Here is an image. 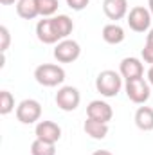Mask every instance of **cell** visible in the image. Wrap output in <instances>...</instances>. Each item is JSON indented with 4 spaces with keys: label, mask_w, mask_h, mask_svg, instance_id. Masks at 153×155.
Here are the masks:
<instances>
[{
    "label": "cell",
    "mask_w": 153,
    "mask_h": 155,
    "mask_svg": "<svg viewBox=\"0 0 153 155\" xmlns=\"http://www.w3.org/2000/svg\"><path fill=\"white\" fill-rule=\"evenodd\" d=\"M34 134H36V139H41L45 143L56 144L60 141V137H61V128L54 121H40L36 124Z\"/></svg>",
    "instance_id": "9"
},
{
    "label": "cell",
    "mask_w": 153,
    "mask_h": 155,
    "mask_svg": "<svg viewBox=\"0 0 153 155\" xmlns=\"http://www.w3.org/2000/svg\"><path fill=\"white\" fill-rule=\"evenodd\" d=\"M36 36L41 43H47V45H52V43H58L60 38L54 31V25H52V16L50 18H43L36 24Z\"/></svg>",
    "instance_id": "11"
},
{
    "label": "cell",
    "mask_w": 153,
    "mask_h": 155,
    "mask_svg": "<svg viewBox=\"0 0 153 155\" xmlns=\"http://www.w3.org/2000/svg\"><path fill=\"white\" fill-rule=\"evenodd\" d=\"M16 13L24 20H33L40 15L38 2L36 0H18L16 2Z\"/></svg>",
    "instance_id": "17"
},
{
    "label": "cell",
    "mask_w": 153,
    "mask_h": 155,
    "mask_svg": "<svg viewBox=\"0 0 153 155\" xmlns=\"http://www.w3.org/2000/svg\"><path fill=\"white\" fill-rule=\"evenodd\" d=\"M96 88L105 97H115L122 88V76L115 71H103L96 78Z\"/></svg>",
    "instance_id": "1"
},
{
    "label": "cell",
    "mask_w": 153,
    "mask_h": 155,
    "mask_svg": "<svg viewBox=\"0 0 153 155\" xmlns=\"http://www.w3.org/2000/svg\"><path fill=\"white\" fill-rule=\"evenodd\" d=\"M15 110V97L9 90H2L0 92V114L7 116L9 112Z\"/></svg>",
    "instance_id": "19"
},
{
    "label": "cell",
    "mask_w": 153,
    "mask_h": 155,
    "mask_svg": "<svg viewBox=\"0 0 153 155\" xmlns=\"http://www.w3.org/2000/svg\"><path fill=\"white\" fill-rule=\"evenodd\" d=\"M41 117V105L36 99H24L16 107V119L22 124H33Z\"/></svg>",
    "instance_id": "5"
},
{
    "label": "cell",
    "mask_w": 153,
    "mask_h": 155,
    "mask_svg": "<svg viewBox=\"0 0 153 155\" xmlns=\"http://www.w3.org/2000/svg\"><path fill=\"white\" fill-rule=\"evenodd\" d=\"M119 74L124 78L126 81L137 79V78H142L144 67H142V63H141L139 58L130 56V58H124V60L121 61V65H119Z\"/></svg>",
    "instance_id": "10"
},
{
    "label": "cell",
    "mask_w": 153,
    "mask_h": 155,
    "mask_svg": "<svg viewBox=\"0 0 153 155\" xmlns=\"http://www.w3.org/2000/svg\"><path fill=\"white\" fill-rule=\"evenodd\" d=\"M103 40L106 41V43H110V45H117V43H121V41H124V29L119 25V24H106L105 27H103Z\"/></svg>",
    "instance_id": "16"
},
{
    "label": "cell",
    "mask_w": 153,
    "mask_h": 155,
    "mask_svg": "<svg viewBox=\"0 0 153 155\" xmlns=\"http://www.w3.org/2000/svg\"><path fill=\"white\" fill-rule=\"evenodd\" d=\"M86 117H88V119H94V121L108 123V121H112V117H114V110H112V107H110L106 101L94 99V101H90L88 107H86Z\"/></svg>",
    "instance_id": "8"
},
{
    "label": "cell",
    "mask_w": 153,
    "mask_h": 155,
    "mask_svg": "<svg viewBox=\"0 0 153 155\" xmlns=\"http://www.w3.org/2000/svg\"><path fill=\"white\" fill-rule=\"evenodd\" d=\"M148 9H150V13L153 16V0H148Z\"/></svg>",
    "instance_id": "28"
},
{
    "label": "cell",
    "mask_w": 153,
    "mask_h": 155,
    "mask_svg": "<svg viewBox=\"0 0 153 155\" xmlns=\"http://www.w3.org/2000/svg\"><path fill=\"white\" fill-rule=\"evenodd\" d=\"M52 25H54V31H56L60 41L65 40V38H69V35L74 31V22H72L70 16H67V15L52 16Z\"/></svg>",
    "instance_id": "13"
},
{
    "label": "cell",
    "mask_w": 153,
    "mask_h": 155,
    "mask_svg": "<svg viewBox=\"0 0 153 155\" xmlns=\"http://www.w3.org/2000/svg\"><path fill=\"white\" fill-rule=\"evenodd\" d=\"M36 2H38L40 15H41L43 18H50V16L58 11V5H60L58 0H36Z\"/></svg>",
    "instance_id": "20"
},
{
    "label": "cell",
    "mask_w": 153,
    "mask_h": 155,
    "mask_svg": "<svg viewBox=\"0 0 153 155\" xmlns=\"http://www.w3.org/2000/svg\"><path fill=\"white\" fill-rule=\"evenodd\" d=\"M15 2H18V0H0L2 5H11V4H15Z\"/></svg>",
    "instance_id": "27"
},
{
    "label": "cell",
    "mask_w": 153,
    "mask_h": 155,
    "mask_svg": "<svg viewBox=\"0 0 153 155\" xmlns=\"http://www.w3.org/2000/svg\"><path fill=\"white\" fill-rule=\"evenodd\" d=\"M151 18L153 16H151V13H150V9L144 7V5H135L126 15V22H128L130 29L135 31V33H146V31H150Z\"/></svg>",
    "instance_id": "3"
},
{
    "label": "cell",
    "mask_w": 153,
    "mask_h": 155,
    "mask_svg": "<svg viewBox=\"0 0 153 155\" xmlns=\"http://www.w3.org/2000/svg\"><path fill=\"white\" fill-rule=\"evenodd\" d=\"M135 124L142 132L153 130V108L151 107H139L135 112Z\"/></svg>",
    "instance_id": "15"
},
{
    "label": "cell",
    "mask_w": 153,
    "mask_h": 155,
    "mask_svg": "<svg viewBox=\"0 0 153 155\" xmlns=\"http://www.w3.org/2000/svg\"><path fill=\"white\" fill-rule=\"evenodd\" d=\"M142 60L146 61V63H150V65H153V43H144V49H142Z\"/></svg>",
    "instance_id": "22"
},
{
    "label": "cell",
    "mask_w": 153,
    "mask_h": 155,
    "mask_svg": "<svg viewBox=\"0 0 153 155\" xmlns=\"http://www.w3.org/2000/svg\"><path fill=\"white\" fill-rule=\"evenodd\" d=\"M103 11L110 20H121L128 15V0H105Z\"/></svg>",
    "instance_id": "12"
},
{
    "label": "cell",
    "mask_w": 153,
    "mask_h": 155,
    "mask_svg": "<svg viewBox=\"0 0 153 155\" xmlns=\"http://www.w3.org/2000/svg\"><path fill=\"white\" fill-rule=\"evenodd\" d=\"M34 79L43 87H58L65 81V71L56 63H43L36 67Z\"/></svg>",
    "instance_id": "2"
},
{
    "label": "cell",
    "mask_w": 153,
    "mask_h": 155,
    "mask_svg": "<svg viewBox=\"0 0 153 155\" xmlns=\"http://www.w3.org/2000/svg\"><path fill=\"white\" fill-rule=\"evenodd\" d=\"M83 130L88 137L99 141V139H105L108 135V123H101V121H94V119L86 117V121L83 124Z\"/></svg>",
    "instance_id": "14"
},
{
    "label": "cell",
    "mask_w": 153,
    "mask_h": 155,
    "mask_svg": "<svg viewBox=\"0 0 153 155\" xmlns=\"http://www.w3.org/2000/svg\"><path fill=\"white\" fill-rule=\"evenodd\" d=\"M90 0H67V5L74 11H83L86 5H88Z\"/></svg>",
    "instance_id": "23"
},
{
    "label": "cell",
    "mask_w": 153,
    "mask_h": 155,
    "mask_svg": "<svg viewBox=\"0 0 153 155\" xmlns=\"http://www.w3.org/2000/svg\"><path fill=\"white\" fill-rule=\"evenodd\" d=\"M92 155H114L112 152H108V150H96Z\"/></svg>",
    "instance_id": "24"
},
{
    "label": "cell",
    "mask_w": 153,
    "mask_h": 155,
    "mask_svg": "<svg viewBox=\"0 0 153 155\" xmlns=\"http://www.w3.org/2000/svg\"><path fill=\"white\" fill-rule=\"evenodd\" d=\"M148 83L153 87V65L150 67V71H148Z\"/></svg>",
    "instance_id": "25"
},
{
    "label": "cell",
    "mask_w": 153,
    "mask_h": 155,
    "mask_svg": "<svg viewBox=\"0 0 153 155\" xmlns=\"http://www.w3.org/2000/svg\"><path fill=\"white\" fill-rule=\"evenodd\" d=\"M56 105L63 110V112H72L79 107V101H81V94L76 87H61L58 92H56Z\"/></svg>",
    "instance_id": "7"
},
{
    "label": "cell",
    "mask_w": 153,
    "mask_h": 155,
    "mask_svg": "<svg viewBox=\"0 0 153 155\" xmlns=\"http://www.w3.org/2000/svg\"><path fill=\"white\" fill-rule=\"evenodd\" d=\"M79 54H81V47H79V43L76 40L65 38L61 41H58L56 47H54V58L60 63H72L79 58Z\"/></svg>",
    "instance_id": "6"
},
{
    "label": "cell",
    "mask_w": 153,
    "mask_h": 155,
    "mask_svg": "<svg viewBox=\"0 0 153 155\" xmlns=\"http://www.w3.org/2000/svg\"><path fill=\"white\" fill-rule=\"evenodd\" d=\"M124 90H126L128 99L133 101V103H137V105H144V103L150 99V96H151V92H150V83L144 81V78H137V79L126 81Z\"/></svg>",
    "instance_id": "4"
},
{
    "label": "cell",
    "mask_w": 153,
    "mask_h": 155,
    "mask_svg": "<svg viewBox=\"0 0 153 155\" xmlns=\"http://www.w3.org/2000/svg\"><path fill=\"white\" fill-rule=\"evenodd\" d=\"M31 153L33 155H56V144L45 143L41 139H34L31 144Z\"/></svg>",
    "instance_id": "18"
},
{
    "label": "cell",
    "mask_w": 153,
    "mask_h": 155,
    "mask_svg": "<svg viewBox=\"0 0 153 155\" xmlns=\"http://www.w3.org/2000/svg\"><path fill=\"white\" fill-rule=\"evenodd\" d=\"M146 41L148 43H153V27L148 31V35H146Z\"/></svg>",
    "instance_id": "26"
},
{
    "label": "cell",
    "mask_w": 153,
    "mask_h": 155,
    "mask_svg": "<svg viewBox=\"0 0 153 155\" xmlns=\"http://www.w3.org/2000/svg\"><path fill=\"white\" fill-rule=\"evenodd\" d=\"M0 38H2V43H0V51L5 52L9 49V41H11V35H9V29L5 25L0 27Z\"/></svg>",
    "instance_id": "21"
}]
</instances>
